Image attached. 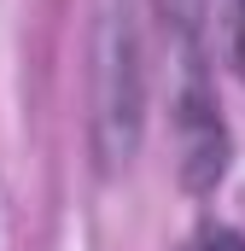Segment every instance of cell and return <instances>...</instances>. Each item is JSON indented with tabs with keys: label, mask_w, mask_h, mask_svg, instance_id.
<instances>
[{
	"label": "cell",
	"mask_w": 245,
	"mask_h": 251,
	"mask_svg": "<svg viewBox=\"0 0 245 251\" xmlns=\"http://www.w3.org/2000/svg\"><path fill=\"white\" fill-rule=\"evenodd\" d=\"M164 18H170L175 53H181V164H187V187H210L222 176V164H228V134H222L210 70H204L198 0H164Z\"/></svg>",
	"instance_id": "1"
},
{
	"label": "cell",
	"mask_w": 245,
	"mask_h": 251,
	"mask_svg": "<svg viewBox=\"0 0 245 251\" xmlns=\"http://www.w3.org/2000/svg\"><path fill=\"white\" fill-rule=\"evenodd\" d=\"M99 158L105 164H128L134 140H140V105H146V76H140V29H134V12L128 0L105 6V24H99Z\"/></svg>",
	"instance_id": "2"
},
{
	"label": "cell",
	"mask_w": 245,
	"mask_h": 251,
	"mask_svg": "<svg viewBox=\"0 0 245 251\" xmlns=\"http://www.w3.org/2000/svg\"><path fill=\"white\" fill-rule=\"evenodd\" d=\"M222 29H228V53L245 70V0H222Z\"/></svg>",
	"instance_id": "3"
},
{
	"label": "cell",
	"mask_w": 245,
	"mask_h": 251,
	"mask_svg": "<svg viewBox=\"0 0 245 251\" xmlns=\"http://www.w3.org/2000/svg\"><path fill=\"white\" fill-rule=\"evenodd\" d=\"M187 251H245V234L240 228H204V234H193Z\"/></svg>",
	"instance_id": "4"
}]
</instances>
